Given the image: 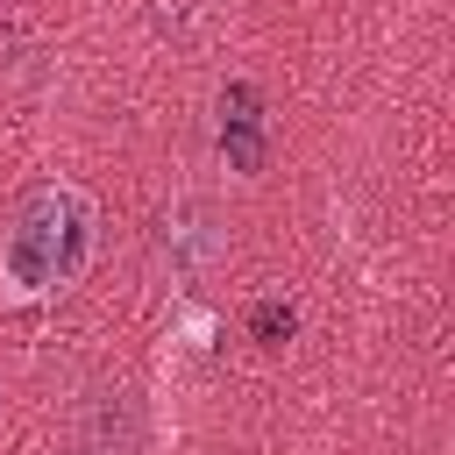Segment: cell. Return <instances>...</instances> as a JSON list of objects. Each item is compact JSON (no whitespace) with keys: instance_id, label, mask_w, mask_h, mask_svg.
<instances>
[{"instance_id":"obj_1","label":"cell","mask_w":455,"mask_h":455,"mask_svg":"<svg viewBox=\"0 0 455 455\" xmlns=\"http://www.w3.org/2000/svg\"><path fill=\"white\" fill-rule=\"evenodd\" d=\"M92 199L78 185H36L0 242V291L7 299H50L85 277L92 263Z\"/></svg>"},{"instance_id":"obj_2","label":"cell","mask_w":455,"mask_h":455,"mask_svg":"<svg viewBox=\"0 0 455 455\" xmlns=\"http://www.w3.org/2000/svg\"><path fill=\"white\" fill-rule=\"evenodd\" d=\"M156 256H164V270L171 277H206L220 256H228V228L213 220V206H199V199H185V206H171L164 220H156Z\"/></svg>"},{"instance_id":"obj_3","label":"cell","mask_w":455,"mask_h":455,"mask_svg":"<svg viewBox=\"0 0 455 455\" xmlns=\"http://www.w3.org/2000/svg\"><path fill=\"white\" fill-rule=\"evenodd\" d=\"M220 164L242 171V178L270 171V135H263V121H220Z\"/></svg>"},{"instance_id":"obj_4","label":"cell","mask_w":455,"mask_h":455,"mask_svg":"<svg viewBox=\"0 0 455 455\" xmlns=\"http://www.w3.org/2000/svg\"><path fill=\"white\" fill-rule=\"evenodd\" d=\"M249 334H256L263 348H284V341L299 334V313H291V306H277V299H263V306L249 313Z\"/></svg>"},{"instance_id":"obj_5","label":"cell","mask_w":455,"mask_h":455,"mask_svg":"<svg viewBox=\"0 0 455 455\" xmlns=\"http://www.w3.org/2000/svg\"><path fill=\"white\" fill-rule=\"evenodd\" d=\"M85 455H128V448H85Z\"/></svg>"}]
</instances>
